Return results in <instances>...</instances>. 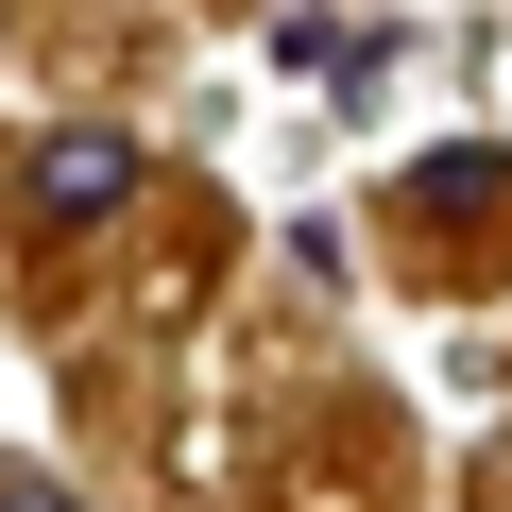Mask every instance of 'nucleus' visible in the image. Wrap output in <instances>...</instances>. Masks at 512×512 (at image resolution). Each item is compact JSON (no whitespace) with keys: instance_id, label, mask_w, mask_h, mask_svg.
Instances as JSON below:
<instances>
[{"instance_id":"f257e3e1","label":"nucleus","mask_w":512,"mask_h":512,"mask_svg":"<svg viewBox=\"0 0 512 512\" xmlns=\"http://www.w3.org/2000/svg\"><path fill=\"white\" fill-rule=\"evenodd\" d=\"M18 205H35L52 239H86V222H120V205H137V137H120V120H52V137L18 154Z\"/></svg>"},{"instance_id":"f03ea898","label":"nucleus","mask_w":512,"mask_h":512,"mask_svg":"<svg viewBox=\"0 0 512 512\" xmlns=\"http://www.w3.org/2000/svg\"><path fill=\"white\" fill-rule=\"evenodd\" d=\"M0 512H86V495H52V478H0Z\"/></svg>"}]
</instances>
